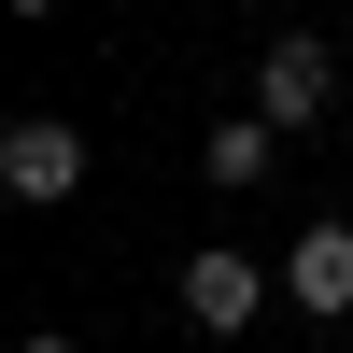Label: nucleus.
I'll return each mask as SVG.
<instances>
[{
	"mask_svg": "<svg viewBox=\"0 0 353 353\" xmlns=\"http://www.w3.org/2000/svg\"><path fill=\"white\" fill-rule=\"evenodd\" d=\"M254 311H269V269L226 254V241H198V254H184V325H198V339H241Z\"/></svg>",
	"mask_w": 353,
	"mask_h": 353,
	"instance_id": "nucleus-3",
	"label": "nucleus"
},
{
	"mask_svg": "<svg viewBox=\"0 0 353 353\" xmlns=\"http://www.w3.org/2000/svg\"><path fill=\"white\" fill-rule=\"evenodd\" d=\"M14 353H71V339H14Z\"/></svg>",
	"mask_w": 353,
	"mask_h": 353,
	"instance_id": "nucleus-6",
	"label": "nucleus"
},
{
	"mask_svg": "<svg viewBox=\"0 0 353 353\" xmlns=\"http://www.w3.org/2000/svg\"><path fill=\"white\" fill-rule=\"evenodd\" d=\"M325 99H339V57L311 43V28H283V43L254 57V113H269L283 141H311V128H325Z\"/></svg>",
	"mask_w": 353,
	"mask_h": 353,
	"instance_id": "nucleus-2",
	"label": "nucleus"
},
{
	"mask_svg": "<svg viewBox=\"0 0 353 353\" xmlns=\"http://www.w3.org/2000/svg\"><path fill=\"white\" fill-rule=\"evenodd\" d=\"M269 170H283V128H269V113H212V128H198V184H212V198H254Z\"/></svg>",
	"mask_w": 353,
	"mask_h": 353,
	"instance_id": "nucleus-4",
	"label": "nucleus"
},
{
	"mask_svg": "<svg viewBox=\"0 0 353 353\" xmlns=\"http://www.w3.org/2000/svg\"><path fill=\"white\" fill-rule=\"evenodd\" d=\"M283 297H297L311 325H353V226H297V254H283Z\"/></svg>",
	"mask_w": 353,
	"mask_h": 353,
	"instance_id": "nucleus-5",
	"label": "nucleus"
},
{
	"mask_svg": "<svg viewBox=\"0 0 353 353\" xmlns=\"http://www.w3.org/2000/svg\"><path fill=\"white\" fill-rule=\"evenodd\" d=\"M0 198H28V212L85 198V128L71 113H14V128H0Z\"/></svg>",
	"mask_w": 353,
	"mask_h": 353,
	"instance_id": "nucleus-1",
	"label": "nucleus"
}]
</instances>
